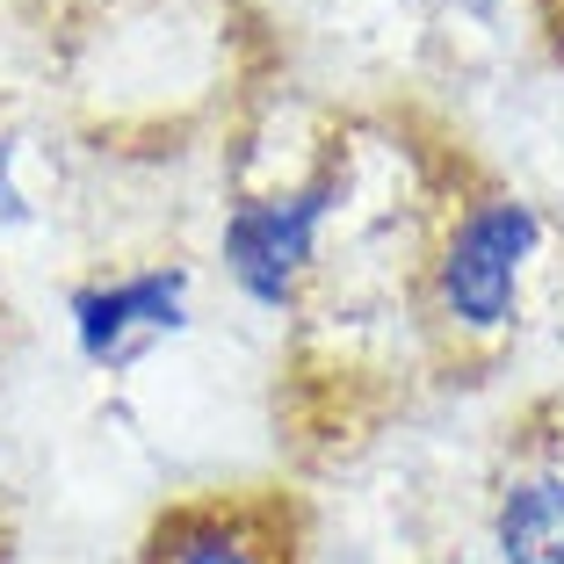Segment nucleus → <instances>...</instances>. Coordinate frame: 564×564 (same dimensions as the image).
Segmentation results:
<instances>
[{
	"label": "nucleus",
	"mask_w": 564,
	"mask_h": 564,
	"mask_svg": "<svg viewBox=\"0 0 564 564\" xmlns=\"http://www.w3.org/2000/svg\"><path fill=\"white\" fill-rule=\"evenodd\" d=\"M550 253V217L521 188H470L442 217V232L420 268V312L448 348L492 355L514 340L529 312V275Z\"/></svg>",
	"instance_id": "f257e3e1"
},
{
	"label": "nucleus",
	"mask_w": 564,
	"mask_h": 564,
	"mask_svg": "<svg viewBox=\"0 0 564 564\" xmlns=\"http://www.w3.org/2000/svg\"><path fill=\"white\" fill-rule=\"evenodd\" d=\"M340 203H348V145L318 152L290 182L239 188L217 217V261H225V282L239 290V304L268 318H297L318 282Z\"/></svg>",
	"instance_id": "f03ea898"
},
{
	"label": "nucleus",
	"mask_w": 564,
	"mask_h": 564,
	"mask_svg": "<svg viewBox=\"0 0 564 564\" xmlns=\"http://www.w3.org/2000/svg\"><path fill=\"white\" fill-rule=\"evenodd\" d=\"M188 326H196V268L188 261L101 268L66 290V340L101 377L131 369L160 340H182Z\"/></svg>",
	"instance_id": "7ed1b4c3"
},
{
	"label": "nucleus",
	"mask_w": 564,
	"mask_h": 564,
	"mask_svg": "<svg viewBox=\"0 0 564 564\" xmlns=\"http://www.w3.org/2000/svg\"><path fill=\"white\" fill-rule=\"evenodd\" d=\"M138 564H304L297 507L275 492H196L145 521Z\"/></svg>",
	"instance_id": "20e7f679"
},
{
	"label": "nucleus",
	"mask_w": 564,
	"mask_h": 564,
	"mask_svg": "<svg viewBox=\"0 0 564 564\" xmlns=\"http://www.w3.org/2000/svg\"><path fill=\"white\" fill-rule=\"evenodd\" d=\"M485 543H492V564H564V464L557 456L514 464L492 485Z\"/></svg>",
	"instance_id": "39448f33"
},
{
	"label": "nucleus",
	"mask_w": 564,
	"mask_h": 564,
	"mask_svg": "<svg viewBox=\"0 0 564 564\" xmlns=\"http://www.w3.org/2000/svg\"><path fill=\"white\" fill-rule=\"evenodd\" d=\"M0 225H36V203H30V182H22V138L0 131Z\"/></svg>",
	"instance_id": "423d86ee"
},
{
	"label": "nucleus",
	"mask_w": 564,
	"mask_h": 564,
	"mask_svg": "<svg viewBox=\"0 0 564 564\" xmlns=\"http://www.w3.org/2000/svg\"><path fill=\"white\" fill-rule=\"evenodd\" d=\"M550 36H557V58H564V0H550Z\"/></svg>",
	"instance_id": "0eeeda50"
}]
</instances>
